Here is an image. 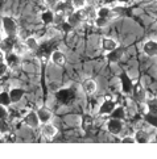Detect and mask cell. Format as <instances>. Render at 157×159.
Masks as SVG:
<instances>
[{"label":"cell","mask_w":157,"mask_h":159,"mask_svg":"<svg viewBox=\"0 0 157 159\" xmlns=\"http://www.w3.org/2000/svg\"><path fill=\"white\" fill-rule=\"evenodd\" d=\"M13 46H15V42H13V38H5V39H2L0 42V50L4 52V54H8V53H12L13 52Z\"/></svg>","instance_id":"11"},{"label":"cell","mask_w":157,"mask_h":159,"mask_svg":"<svg viewBox=\"0 0 157 159\" xmlns=\"http://www.w3.org/2000/svg\"><path fill=\"white\" fill-rule=\"evenodd\" d=\"M82 88L87 95H93V93L97 92L98 84H97L95 80H93V79H87V80H85L82 83Z\"/></svg>","instance_id":"8"},{"label":"cell","mask_w":157,"mask_h":159,"mask_svg":"<svg viewBox=\"0 0 157 159\" xmlns=\"http://www.w3.org/2000/svg\"><path fill=\"white\" fill-rule=\"evenodd\" d=\"M144 53L149 57H157V42L156 41H148L144 43Z\"/></svg>","instance_id":"12"},{"label":"cell","mask_w":157,"mask_h":159,"mask_svg":"<svg viewBox=\"0 0 157 159\" xmlns=\"http://www.w3.org/2000/svg\"><path fill=\"white\" fill-rule=\"evenodd\" d=\"M4 61H5V54H4V52L0 50V62H4Z\"/></svg>","instance_id":"39"},{"label":"cell","mask_w":157,"mask_h":159,"mask_svg":"<svg viewBox=\"0 0 157 159\" xmlns=\"http://www.w3.org/2000/svg\"><path fill=\"white\" fill-rule=\"evenodd\" d=\"M97 15H98V17H103V19H108L110 20L112 16H114V11H111L107 7H102V8L98 9Z\"/></svg>","instance_id":"21"},{"label":"cell","mask_w":157,"mask_h":159,"mask_svg":"<svg viewBox=\"0 0 157 159\" xmlns=\"http://www.w3.org/2000/svg\"><path fill=\"white\" fill-rule=\"evenodd\" d=\"M7 116H8V112L5 109V107L0 104V120H5Z\"/></svg>","instance_id":"36"},{"label":"cell","mask_w":157,"mask_h":159,"mask_svg":"<svg viewBox=\"0 0 157 159\" xmlns=\"http://www.w3.org/2000/svg\"><path fill=\"white\" fill-rule=\"evenodd\" d=\"M156 20H157V19H156Z\"/></svg>","instance_id":"43"},{"label":"cell","mask_w":157,"mask_h":159,"mask_svg":"<svg viewBox=\"0 0 157 159\" xmlns=\"http://www.w3.org/2000/svg\"><path fill=\"white\" fill-rule=\"evenodd\" d=\"M86 2H93V0H86Z\"/></svg>","instance_id":"42"},{"label":"cell","mask_w":157,"mask_h":159,"mask_svg":"<svg viewBox=\"0 0 157 159\" xmlns=\"http://www.w3.org/2000/svg\"><path fill=\"white\" fill-rule=\"evenodd\" d=\"M82 129L85 130V132H88L90 129L93 128V125H94V120H93V117L90 116V115H83L82 116Z\"/></svg>","instance_id":"19"},{"label":"cell","mask_w":157,"mask_h":159,"mask_svg":"<svg viewBox=\"0 0 157 159\" xmlns=\"http://www.w3.org/2000/svg\"><path fill=\"white\" fill-rule=\"evenodd\" d=\"M147 108L149 113H157V99H150L147 101Z\"/></svg>","instance_id":"27"},{"label":"cell","mask_w":157,"mask_h":159,"mask_svg":"<svg viewBox=\"0 0 157 159\" xmlns=\"http://www.w3.org/2000/svg\"><path fill=\"white\" fill-rule=\"evenodd\" d=\"M2 39H3V38H2V36H0V42H2Z\"/></svg>","instance_id":"41"},{"label":"cell","mask_w":157,"mask_h":159,"mask_svg":"<svg viewBox=\"0 0 157 159\" xmlns=\"http://www.w3.org/2000/svg\"><path fill=\"white\" fill-rule=\"evenodd\" d=\"M3 29L5 32V34L11 38H15L17 36V24L16 21L11 17H3Z\"/></svg>","instance_id":"1"},{"label":"cell","mask_w":157,"mask_h":159,"mask_svg":"<svg viewBox=\"0 0 157 159\" xmlns=\"http://www.w3.org/2000/svg\"><path fill=\"white\" fill-rule=\"evenodd\" d=\"M58 2H61V0H45V3H46V5H49V7H55V4Z\"/></svg>","instance_id":"38"},{"label":"cell","mask_w":157,"mask_h":159,"mask_svg":"<svg viewBox=\"0 0 157 159\" xmlns=\"http://www.w3.org/2000/svg\"><path fill=\"white\" fill-rule=\"evenodd\" d=\"M124 55V48H120L117 46L116 49L111 50V52H108V55H107V59L110 62H112V63H116V62H119L121 59V57Z\"/></svg>","instance_id":"7"},{"label":"cell","mask_w":157,"mask_h":159,"mask_svg":"<svg viewBox=\"0 0 157 159\" xmlns=\"http://www.w3.org/2000/svg\"><path fill=\"white\" fill-rule=\"evenodd\" d=\"M115 109V101L112 100H106L104 103L100 105L99 113L100 115H111V112Z\"/></svg>","instance_id":"14"},{"label":"cell","mask_w":157,"mask_h":159,"mask_svg":"<svg viewBox=\"0 0 157 159\" xmlns=\"http://www.w3.org/2000/svg\"><path fill=\"white\" fill-rule=\"evenodd\" d=\"M0 104L4 105V107H8L11 104L9 93H7V92H2V93H0Z\"/></svg>","instance_id":"29"},{"label":"cell","mask_w":157,"mask_h":159,"mask_svg":"<svg viewBox=\"0 0 157 159\" xmlns=\"http://www.w3.org/2000/svg\"><path fill=\"white\" fill-rule=\"evenodd\" d=\"M41 19H42V21L45 22V24L49 25L50 22H53V20H54V13L52 12V11H46V12H44L41 15Z\"/></svg>","instance_id":"25"},{"label":"cell","mask_w":157,"mask_h":159,"mask_svg":"<svg viewBox=\"0 0 157 159\" xmlns=\"http://www.w3.org/2000/svg\"><path fill=\"white\" fill-rule=\"evenodd\" d=\"M5 63L8 65V67H11V69H15V67H17L20 65V57L19 54L16 53H8L7 55H5Z\"/></svg>","instance_id":"10"},{"label":"cell","mask_w":157,"mask_h":159,"mask_svg":"<svg viewBox=\"0 0 157 159\" xmlns=\"http://www.w3.org/2000/svg\"><path fill=\"white\" fill-rule=\"evenodd\" d=\"M107 129H108V132L112 133V134H119L121 132V129H123L121 120H119V118H112V120H110L108 124H107Z\"/></svg>","instance_id":"6"},{"label":"cell","mask_w":157,"mask_h":159,"mask_svg":"<svg viewBox=\"0 0 157 159\" xmlns=\"http://www.w3.org/2000/svg\"><path fill=\"white\" fill-rule=\"evenodd\" d=\"M9 132V125L5 120H0V133H8Z\"/></svg>","instance_id":"32"},{"label":"cell","mask_w":157,"mask_h":159,"mask_svg":"<svg viewBox=\"0 0 157 159\" xmlns=\"http://www.w3.org/2000/svg\"><path fill=\"white\" fill-rule=\"evenodd\" d=\"M24 124L28 125L29 128H33V129L38 128V125H40V120H38L37 113H36V112H29V113H26L25 117H24Z\"/></svg>","instance_id":"4"},{"label":"cell","mask_w":157,"mask_h":159,"mask_svg":"<svg viewBox=\"0 0 157 159\" xmlns=\"http://www.w3.org/2000/svg\"><path fill=\"white\" fill-rule=\"evenodd\" d=\"M120 80H121V89H123V92H124V93H131L132 88H133V84H132V80L130 79V76H128L127 74H121Z\"/></svg>","instance_id":"9"},{"label":"cell","mask_w":157,"mask_h":159,"mask_svg":"<svg viewBox=\"0 0 157 159\" xmlns=\"http://www.w3.org/2000/svg\"><path fill=\"white\" fill-rule=\"evenodd\" d=\"M8 71V65L5 62H0V78L4 76Z\"/></svg>","instance_id":"34"},{"label":"cell","mask_w":157,"mask_h":159,"mask_svg":"<svg viewBox=\"0 0 157 159\" xmlns=\"http://www.w3.org/2000/svg\"><path fill=\"white\" fill-rule=\"evenodd\" d=\"M135 142H136V139L133 137H124L121 139V143H135Z\"/></svg>","instance_id":"37"},{"label":"cell","mask_w":157,"mask_h":159,"mask_svg":"<svg viewBox=\"0 0 157 159\" xmlns=\"http://www.w3.org/2000/svg\"><path fill=\"white\" fill-rule=\"evenodd\" d=\"M55 98L59 103L62 104H70L73 100L75 98V93L73 89H69V88H65V89H59L57 93H55Z\"/></svg>","instance_id":"3"},{"label":"cell","mask_w":157,"mask_h":159,"mask_svg":"<svg viewBox=\"0 0 157 159\" xmlns=\"http://www.w3.org/2000/svg\"><path fill=\"white\" fill-rule=\"evenodd\" d=\"M71 3L75 9H81L86 5V0H71Z\"/></svg>","instance_id":"31"},{"label":"cell","mask_w":157,"mask_h":159,"mask_svg":"<svg viewBox=\"0 0 157 159\" xmlns=\"http://www.w3.org/2000/svg\"><path fill=\"white\" fill-rule=\"evenodd\" d=\"M117 48V43L115 39L112 38H103L102 39V49L106 50V52H111V50H114Z\"/></svg>","instance_id":"17"},{"label":"cell","mask_w":157,"mask_h":159,"mask_svg":"<svg viewBox=\"0 0 157 159\" xmlns=\"http://www.w3.org/2000/svg\"><path fill=\"white\" fill-rule=\"evenodd\" d=\"M4 141L5 142H16V135L13 133H4Z\"/></svg>","instance_id":"33"},{"label":"cell","mask_w":157,"mask_h":159,"mask_svg":"<svg viewBox=\"0 0 157 159\" xmlns=\"http://www.w3.org/2000/svg\"><path fill=\"white\" fill-rule=\"evenodd\" d=\"M94 22H95V25L97 26H99V28H102V26H106L108 24V19H103V17H98L97 16V19L94 20Z\"/></svg>","instance_id":"30"},{"label":"cell","mask_w":157,"mask_h":159,"mask_svg":"<svg viewBox=\"0 0 157 159\" xmlns=\"http://www.w3.org/2000/svg\"><path fill=\"white\" fill-rule=\"evenodd\" d=\"M55 134H57V128H55L54 125L49 124V122L44 124V126H42V135L44 137L50 139V138H53Z\"/></svg>","instance_id":"13"},{"label":"cell","mask_w":157,"mask_h":159,"mask_svg":"<svg viewBox=\"0 0 157 159\" xmlns=\"http://www.w3.org/2000/svg\"><path fill=\"white\" fill-rule=\"evenodd\" d=\"M13 50H15V53L16 54H24L26 50H28V48H26V45L25 43H15V46H13Z\"/></svg>","instance_id":"28"},{"label":"cell","mask_w":157,"mask_h":159,"mask_svg":"<svg viewBox=\"0 0 157 159\" xmlns=\"http://www.w3.org/2000/svg\"><path fill=\"white\" fill-rule=\"evenodd\" d=\"M37 116H38V120L42 124H46L50 121V118H52V113L48 108H40V109L37 111Z\"/></svg>","instance_id":"16"},{"label":"cell","mask_w":157,"mask_h":159,"mask_svg":"<svg viewBox=\"0 0 157 159\" xmlns=\"http://www.w3.org/2000/svg\"><path fill=\"white\" fill-rule=\"evenodd\" d=\"M25 45H26L28 50H32V52H36L37 48H38V42H37V39H36V38H33V37L26 38V39H25Z\"/></svg>","instance_id":"22"},{"label":"cell","mask_w":157,"mask_h":159,"mask_svg":"<svg viewBox=\"0 0 157 159\" xmlns=\"http://www.w3.org/2000/svg\"><path fill=\"white\" fill-rule=\"evenodd\" d=\"M144 120L152 125V126L157 128V113H147V115L144 116Z\"/></svg>","instance_id":"24"},{"label":"cell","mask_w":157,"mask_h":159,"mask_svg":"<svg viewBox=\"0 0 157 159\" xmlns=\"http://www.w3.org/2000/svg\"><path fill=\"white\" fill-rule=\"evenodd\" d=\"M112 115V118H119V120H123V118L126 117V112L123 108H115L114 111L111 112Z\"/></svg>","instance_id":"26"},{"label":"cell","mask_w":157,"mask_h":159,"mask_svg":"<svg viewBox=\"0 0 157 159\" xmlns=\"http://www.w3.org/2000/svg\"><path fill=\"white\" fill-rule=\"evenodd\" d=\"M52 53H53V43H50V42H45L42 45H38V48L36 50L37 58L41 61L48 59L49 57L52 55Z\"/></svg>","instance_id":"2"},{"label":"cell","mask_w":157,"mask_h":159,"mask_svg":"<svg viewBox=\"0 0 157 159\" xmlns=\"http://www.w3.org/2000/svg\"><path fill=\"white\" fill-rule=\"evenodd\" d=\"M82 21H83V17H82V13H81V11L78 9V11H73V12L70 15H67V22L73 26V28H75L78 25H81L82 24Z\"/></svg>","instance_id":"5"},{"label":"cell","mask_w":157,"mask_h":159,"mask_svg":"<svg viewBox=\"0 0 157 159\" xmlns=\"http://www.w3.org/2000/svg\"><path fill=\"white\" fill-rule=\"evenodd\" d=\"M61 28H62V30L65 32V33H69L71 29H73V26L69 24V22H67V21H64V22H61Z\"/></svg>","instance_id":"35"},{"label":"cell","mask_w":157,"mask_h":159,"mask_svg":"<svg viewBox=\"0 0 157 159\" xmlns=\"http://www.w3.org/2000/svg\"><path fill=\"white\" fill-rule=\"evenodd\" d=\"M135 139H136V142H140V143H145V142L149 141V135H148V133L143 132V130H139V132L136 133Z\"/></svg>","instance_id":"23"},{"label":"cell","mask_w":157,"mask_h":159,"mask_svg":"<svg viewBox=\"0 0 157 159\" xmlns=\"http://www.w3.org/2000/svg\"><path fill=\"white\" fill-rule=\"evenodd\" d=\"M24 96V89L21 88H13L12 91H11L9 93V98H11V103H17V101H20V99Z\"/></svg>","instance_id":"18"},{"label":"cell","mask_w":157,"mask_h":159,"mask_svg":"<svg viewBox=\"0 0 157 159\" xmlns=\"http://www.w3.org/2000/svg\"><path fill=\"white\" fill-rule=\"evenodd\" d=\"M116 2H120V3H128L130 0H116Z\"/></svg>","instance_id":"40"},{"label":"cell","mask_w":157,"mask_h":159,"mask_svg":"<svg viewBox=\"0 0 157 159\" xmlns=\"http://www.w3.org/2000/svg\"><path fill=\"white\" fill-rule=\"evenodd\" d=\"M50 58H52L53 63L57 66H64L66 63V57L62 52H53L52 55H50Z\"/></svg>","instance_id":"15"},{"label":"cell","mask_w":157,"mask_h":159,"mask_svg":"<svg viewBox=\"0 0 157 159\" xmlns=\"http://www.w3.org/2000/svg\"><path fill=\"white\" fill-rule=\"evenodd\" d=\"M132 92L135 93V98H136L137 100L141 101V100L145 99V91H144V88H143L141 84H136V86H133Z\"/></svg>","instance_id":"20"}]
</instances>
